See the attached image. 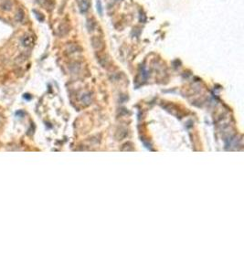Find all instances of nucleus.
Masks as SVG:
<instances>
[{
	"mask_svg": "<svg viewBox=\"0 0 244 274\" xmlns=\"http://www.w3.org/2000/svg\"><path fill=\"white\" fill-rule=\"evenodd\" d=\"M34 37L30 34H26L23 36V38H21V44L23 47L25 48H30L33 46L34 44Z\"/></svg>",
	"mask_w": 244,
	"mask_h": 274,
	"instance_id": "nucleus-1",
	"label": "nucleus"
},
{
	"mask_svg": "<svg viewBox=\"0 0 244 274\" xmlns=\"http://www.w3.org/2000/svg\"><path fill=\"white\" fill-rule=\"evenodd\" d=\"M77 3H78L79 9L81 13L87 12L90 8V6H91L90 0H77Z\"/></svg>",
	"mask_w": 244,
	"mask_h": 274,
	"instance_id": "nucleus-2",
	"label": "nucleus"
},
{
	"mask_svg": "<svg viewBox=\"0 0 244 274\" xmlns=\"http://www.w3.org/2000/svg\"><path fill=\"white\" fill-rule=\"evenodd\" d=\"M0 8L3 11H11L13 8V3L11 0H2L0 2Z\"/></svg>",
	"mask_w": 244,
	"mask_h": 274,
	"instance_id": "nucleus-3",
	"label": "nucleus"
},
{
	"mask_svg": "<svg viewBox=\"0 0 244 274\" xmlns=\"http://www.w3.org/2000/svg\"><path fill=\"white\" fill-rule=\"evenodd\" d=\"M94 40H96V42L95 41H93V40H92V46H93V48L95 49H97V50H101L102 49H104V42H103V40L100 38L99 37H94V38H92Z\"/></svg>",
	"mask_w": 244,
	"mask_h": 274,
	"instance_id": "nucleus-4",
	"label": "nucleus"
},
{
	"mask_svg": "<svg viewBox=\"0 0 244 274\" xmlns=\"http://www.w3.org/2000/svg\"><path fill=\"white\" fill-rule=\"evenodd\" d=\"M24 18H25V13H24V10L22 8H18L17 11H16V14H15V19L18 21V22H22L24 20Z\"/></svg>",
	"mask_w": 244,
	"mask_h": 274,
	"instance_id": "nucleus-5",
	"label": "nucleus"
},
{
	"mask_svg": "<svg viewBox=\"0 0 244 274\" xmlns=\"http://www.w3.org/2000/svg\"><path fill=\"white\" fill-rule=\"evenodd\" d=\"M96 5H97V11H98V13L100 14V16H102L103 15V7H102L101 0H97Z\"/></svg>",
	"mask_w": 244,
	"mask_h": 274,
	"instance_id": "nucleus-6",
	"label": "nucleus"
},
{
	"mask_svg": "<svg viewBox=\"0 0 244 274\" xmlns=\"http://www.w3.org/2000/svg\"><path fill=\"white\" fill-rule=\"evenodd\" d=\"M34 13L36 14V18H37V19L38 20V21H43L44 20V16L42 15V14L40 13V12H38V11H36V10H34Z\"/></svg>",
	"mask_w": 244,
	"mask_h": 274,
	"instance_id": "nucleus-7",
	"label": "nucleus"
}]
</instances>
